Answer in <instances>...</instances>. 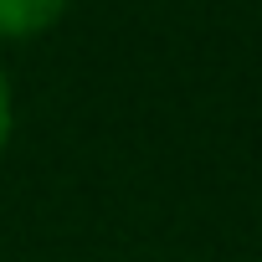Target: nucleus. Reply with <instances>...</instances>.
Wrapping results in <instances>:
<instances>
[{"label":"nucleus","instance_id":"obj_1","mask_svg":"<svg viewBox=\"0 0 262 262\" xmlns=\"http://www.w3.org/2000/svg\"><path fill=\"white\" fill-rule=\"evenodd\" d=\"M72 0H0V41H26L52 31Z\"/></svg>","mask_w":262,"mask_h":262},{"label":"nucleus","instance_id":"obj_2","mask_svg":"<svg viewBox=\"0 0 262 262\" xmlns=\"http://www.w3.org/2000/svg\"><path fill=\"white\" fill-rule=\"evenodd\" d=\"M11 128H16V103H11V77L0 67V149L11 144Z\"/></svg>","mask_w":262,"mask_h":262}]
</instances>
